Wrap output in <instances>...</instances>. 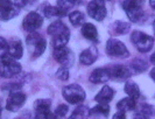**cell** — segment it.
I'll use <instances>...</instances> for the list:
<instances>
[{
    "label": "cell",
    "instance_id": "6da1fadb",
    "mask_svg": "<svg viewBox=\"0 0 155 119\" xmlns=\"http://www.w3.org/2000/svg\"><path fill=\"white\" fill-rule=\"evenodd\" d=\"M48 34L51 36V43L54 48L65 47L70 39V31L67 25L61 20L51 22L47 29Z\"/></svg>",
    "mask_w": 155,
    "mask_h": 119
},
{
    "label": "cell",
    "instance_id": "7a4b0ae2",
    "mask_svg": "<svg viewBox=\"0 0 155 119\" xmlns=\"http://www.w3.org/2000/svg\"><path fill=\"white\" fill-rule=\"evenodd\" d=\"M26 43H27V47L29 49V53L33 58L40 57L45 53L47 47V42L45 38L38 32L29 33L26 39Z\"/></svg>",
    "mask_w": 155,
    "mask_h": 119
},
{
    "label": "cell",
    "instance_id": "3957f363",
    "mask_svg": "<svg viewBox=\"0 0 155 119\" xmlns=\"http://www.w3.org/2000/svg\"><path fill=\"white\" fill-rule=\"evenodd\" d=\"M21 64L16 60L5 56L0 58V76L4 78H11L14 77L18 74L21 72Z\"/></svg>",
    "mask_w": 155,
    "mask_h": 119
},
{
    "label": "cell",
    "instance_id": "277c9868",
    "mask_svg": "<svg viewBox=\"0 0 155 119\" xmlns=\"http://www.w3.org/2000/svg\"><path fill=\"white\" fill-rule=\"evenodd\" d=\"M62 95L69 104H81L85 99V91L78 84H69L63 88Z\"/></svg>",
    "mask_w": 155,
    "mask_h": 119
},
{
    "label": "cell",
    "instance_id": "5b68a950",
    "mask_svg": "<svg viewBox=\"0 0 155 119\" xmlns=\"http://www.w3.org/2000/svg\"><path fill=\"white\" fill-rule=\"evenodd\" d=\"M123 8L125 9L128 19L132 22H139L143 19V8L142 1L140 0H125L123 2Z\"/></svg>",
    "mask_w": 155,
    "mask_h": 119
},
{
    "label": "cell",
    "instance_id": "8992f818",
    "mask_svg": "<svg viewBox=\"0 0 155 119\" xmlns=\"http://www.w3.org/2000/svg\"><path fill=\"white\" fill-rule=\"evenodd\" d=\"M131 41L135 46V48L141 53H148L153 48V45H154V39L150 35H148L143 32H140V31L132 32Z\"/></svg>",
    "mask_w": 155,
    "mask_h": 119
},
{
    "label": "cell",
    "instance_id": "52a82bcc",
    "mask_svg": "<svg viewBox=\"0 0 155 119\" xmlns=\"http://www.w3.org/2000/svg\"><path fill=\"white\" fill-rule=\"evenodd\" d=\"M51 101L48 98H41L35 101L34 109H35V119H57L55 113L50 111Z\"/></svg>",
    "mask_w": 155,
    "mask_h": 119
},
{
    "label": "cell",
    "instance_id": "ba28073f",
    "mask_svg": "<svg viewBox=\"0 0 155 119\" xmlns=\"http://www.w3.org/2000/svg\"><path fill=\"white\" fill-rule=\"evenodd\" d=\"M106 53L112 57L118 58H127L130 53L121 41L117 39H110L106 43Z\"/></svg>",
    "mask_w": 155,
    "mask_h": 119
},
{
    "label": "cell",
    "instance_id": "9c48e42d",
    "mask_svg": "<svg viewBox=\"0 0 155 119\" xmlns=\"http://www.w3.org/2000/svg\"><path fill=\"white\" fill-rule=\"evenodd\" d=\"M87 14L97 21H103L107 14V9L104 0H92L87 4Z\"/></svg>",
    "mask_w": 155,
    "mask_h": 119
},
{
    "label": "cell",
    "instance_id": "30bf717a",
    "mask_svg": "<svg viewBox=\"0 0 155 119\" xmlns=\"http://www.w3.org/2000/svg\"><path fill=\"white\" fill-rule=\"evenodd\" d=\"M43 24V18L38 12H31L25 16L22 21V28L28 33L36 32Z\"/></svg>",
    "mask_w": 155,
    "mask_h": 119
},
{
    "label": "cell",
    "instance_id": "8fae6325",
    "mask_svg": "<svg viewBox=\"0 0 155 119\" xmlns=\"http://www.w3.org/2000/svg\"><path fill=\"white\" fill-rule=\"evenodd\" d=\"M54 58L62 67H64V68H70L74 64L75 56L72 54V51L65 46V47H61V48H54Z\"/></svg>",
    "mask_w": 155,
    "mask_h": 119
},
{
    "label": "cell",
    "instance_id": "7c38bea8",
    "mask_svg": "<svg viewBox=\"0 0 155 119\" xmlns=\"http://www.w3.org/2000/svg\"><path fill=\"white\" fill-rule=\"evenodd\" d=\"M26 99H27V97H26V95L23 94L22 91L14 90V91H12L9 94V96H8L5 107H6V110H8V111L15 112L25 104Z\"/></svg>",
    "mask_w": 155,
    "mask_h": 119
},
{
    "label": "cell",
    "instance_id": "4fadbf2b",
    "mask_svg": "<svg viewBox=\"0 0 155 119\" xmlns=\"http://www.w3.org/2000/svg\"><path fill=\"white\" fill-rule=\"evenodd\" d=\"M20 8L13 0H0V20L7 21L18 15Z\"/></svg>",
    "mask_w": 155,
    "mask_h": 119
},
{
    "label": "cell",
    "instance_id": "5bb4252c",
    "mask_svg": "<svg viewBox=\"0 0 155 119\" xmlns=\"http://www.w3.org/2000/svg\"><path fill=\"white\" fill-rule=\"evenodd\" d=\"M109 71L111 78L117 79V81H126L132 75L130 68H127L126 65H123V64H116V65L110 67Z\"/></svg>",
    "mask_w": 155,
    "mask_h": 119
},
{
    "label": "cell",
    "instance_id": "9a60e30c",
    "mask_svg": "<svg viewBox=\"0 0 155 119\" xmlns=\"http://www.w3.org/2000/svg\"><path fill=\"white\" fill-rule=\"evenodd\" d=\"M111 78L110 76L109 68H98L94 69L91 75H90V82L94 83V84H101V83H105Z\"/></svg>",
    "mask_w": 155,
    "mask_h": 119
},
{
    "label": "cell",
    "instance_id": "2e32d148",
    "mask_svg": "<svg viewBox=\"0 0 155 119\" xmlns=\"http://www.w3.org/2000/svg\"><path fill=\"white\" fill-rule=\"evenodd\" d=\"M23 55V47L19 39H12L8 42V55L9 57L19 60Z\"/></svg>",
    "mask_w": 155,
    "mask_h": 119
},
{
    "label": "cell",
    "instance_id": "e0dca14e",
    "mask_svg": "<svg viewBox=\"0 0 155 119\" xmlns=\"http://www.w3.org/2000/svg\"><path fill=\"white\" fill-rule=\"evenodd\" d=\"M98 57V51L94 47H90L83 50L79 55V62L83 64V65H91L96 62Z\"/></svg>",
    "mask_w": 155,
    "mask_h": 119
},
{
    "label": "cell",
    "instance_id": "ac0fdd59",
    "mask_svg": "<svg viewBox=\"0 0 155 119\" xmlns=\"http://www.w3.org/2000/svg\"><path fill=\"white\" fill-rule=\"evenodd\" d=\"M113 95H114V91L113 89L109 85H105V87L101 88V90L96 95L94 99L96 102L99 104H109L112 98H113Z\"/></svg>",
    "mask_w": 155,
    "mask_h": 119
},
{
    "label": "cell",
    "instance_id": "d6986e66",
    "mask_svg": "<svg viewBox=\"0 0 155 119\" xmlns=\"http://www.w3.org/2000/svg\"><path fill=\"white\" fill-rule=\"evenodd\" d=\"M82 34L85 39L90 40L92 42H98V31L94 27V25L85 22L82 26Z\"/></svg>",
    "mask_w": 155,
    "mask_h": 119
},
{
    "label": "cell",
    "instance_id": "ffe728a7",
    "mask_svg": "<svg viewBox=\"0 0 155 119\" xmlns=\"http://www.w3.org/2000/svg\"><path fill=\"white\" fill-rule=\"evenodd\" d=\"M135 106H137L135 99L130 98V97L123 98L121 101H119L118 104H117V109H118V111H123V112L132 111V110L135 109Z\"/></svg>",
    "mask_w": 155,
    "mask_h": 119
},
{
    "label": "cell",
    "instance_id": "44dd1931",
    "mask_svg": "<svg viewBox=\"0 0 155 119\" xmlns=\"http://www.w3.org/2000/svg\"><path fill=\"white\" fill-rule=\"evenodd\" d=\"M111 31L118 35H124L131 31V25L125 21H114L111 26Z\"/></svg>",
    "mask_w": 155,
    "mask_h": 119
},
{
    "label": "cell",
    "instance_id": "7402d4cb",
    "mask_svg": "<svg viewBox=\"0 0 155 119\" xmlns=\"http://www.w3.org/2000/svg\"><path fill=\"white\" fill-rule=\"evenodd\" d=\"M124 90H125V92H126V95L128 96L130 98H133V99L137 101L140 97V89H139V87H138V84L134 83V82H131V81L126 82Z\"/></svg>",
    "mask_w": 155,
    "mask_h": 119
},
{
    "label": "cell",
    "instance_id": "603a6c76",
    "mask_svg": "<svg viewBox=\"0 0 155 119\" xmlns=\"http://www.w3.org/2000/svg\"><path fill=\"white\" fill-rule=\"evenodd\" d=\"M89 116H90V110L84 105H79L74 110L69 119H86Z\"/></svg>",
    "mask_w": 155,
    "mask_h": 119
},
{
    "label": "cell",
    "instance_id": "cb8c5ba5",
    "mask_svg": "<svg viewBox=\"0 0 155 119\" xmlns=\"http://www.w3.org/2000/svg\"><path fill=\"white\" fill-rule=\"evenodd\" d=\"M69 20L75 27L83 26V25L85 24V15L81 11H74V12H71L69 14Z\"/></svg>",
    "mask_w": 155,
    "mask_h": 119
},
{
    "label": "cell",
    "instance_id": "d4e9b609",
    "mask_svg": "<svg viewBox=\"0 0 155 119\" xmlns=\"http://www.w3.org/2000/svg\"><path fill=\"white\" fill-rule=\"evenodd\" d=\"M43 13H45L46 18H54V16L61 18V16L65 15V12H63L61 8H58L57 6H50V5L45 7Z\"/></svg>",
    "mask_w": 155,
    "mask_h": 119
},
{
    "label": "cell",
    "instance_id": "484cf974",
    "mask_svg": "<svg viewBox=\"0 0 155 119\" xmlns=\"http://www.w3.org/2000/svg\"><path fill=\"white\" fill-rule=\"evenodd\" d=\"M110 112V107L107 104H97L93 109L90 110V116H103V117H107Z\"/></svg>",
    "mask_w": 155,
    "mask_h": 119
},
{
    "label": "cell",
    "instance_id": "4316f807",
    "mask_svg": "<svg viewBox=\"0 0 155 119\" xmlns=\"http://www.w3.org/2000/svg\"><path fill=\"white\" fill-rule=\"evenodd\" d=\"M147 69V63L145 62V61H142V60H134L131 65H130V70L131 72H134V74H139V72H142L145 71Z\"/></svg>",
    "mask_w": 155,
    "mask_h": 119
},
{
    "label": "cell",
    "instance_id": "83f0119b",
    "mask_svg": "<svg viewBox=\"0 0 155 119\" xmlns=\"http://www.w3.org/2000/svg\"><path fill=\"white\" fill-rule=\"evenodd\" d=\"M139 113H142L143 116H146L148 118H152L155 116V107L149 105V104H141L138 110Z\"/></svg>",
    "mask_w": 155,
    "mask_h": 119
},
{
    "label": "cell",
    "instance_id": "f1b7e54d",
    "mask_svg": "<svg viewBox=\"0 0 155 119\" xmlns=\"http://www.w3.org/2000/svg\"><path fill=\"white\" fill-rule=\"evenodd\" d=\"M77 0H57V7L61 8L63 12H68L70 8L75 6Z\"/></svg>",
    "mask_w": 155,
    "mask_h": 119
},
{
    "label": "cell",
    "instance_id": "f546056e",
    "mask_svg": "<svg viewBox=\"0 0 155 119\" xmlns=\"http://www.w3.org/2000/svg\"><path fill=\"white\" fill-rule=\"evenodd\" d=\"M69 111V107L65 105V104H61V105H58L57 107H56V110H55V116L58 118H63L64 116H67V113Z\"/></svg>",
    "mask_w": 155,
    "mask_h": 119
},
{
    "label": "cell",
    "instance_id": "4dcf8cb0",
    "mask_svg": "<svg viewBox=\"0 0 155 119\" xmlns=\"http://www.w3.org/2000/svg\"><path fill=\"white\" fill-rule=\"evenodd\" d=\"M8 55V42L4 39L2 36H0V58L5 57Z\"/></svg>",
    "mask_w": 155,
    "mask_h": 119
},
{
    "label": "cell",
    "instance_id": "1f68e13d",
    "mask_svg": "<svg viewBox=\"0 0 155 119\" xmlns=\"http://www.w3.org/2000/svg\"><path fill=\"white\" fill-rule=\"evenodd\" d=\"M56 76H57V78L61 79V81H67V79L70 77V74H69V70H68V68H60L57 72H56Z\"/></svg>",
    "mask_w": 155,
    "mask_h": 119
},
{
    "label": "cell",
    "instance_id": "d6a6232c",
    "mask_svg": "<svg viewBox=\"0 0 155 119\" xmlns=\"http://www.w3.org/2000/svg\"><path fill=\"white\" fill-rule=\"evenodd\" d=\"M13 1H14V4H15L18 7L21 8V7H25L27 4H29V2L34 1V0H13Z\"/></svg>",
    "mask_w": 155,
    "mask_h": 119
},
{
    "label": "cell",
    "instance_id": "836d02e7",
    "mask_svg": "<svg viewBox=\"0 0 155 119\" xmlns=\"http://www.w3.org/2000/svg\"><path fill=\"white\" fill-rule=\"evenodd\" d=\"M126 112H123V111H118L113 116V119H126V114H125Z\"/></svg>",
    "mask_w": 155,
    "mask_h": 119
},
{
    "label": "cell",
    "instance_id": "e575fe53",
    "mask_svg": "<svg viewBox=\"0 0 155 119\" xmlns=\"http://www.w3.org/2000/svg\"><path fill=\"white\" fill-rule=\"evenodd\" d=\"M133 119H150V118H148V117H146V116H143L142 113L137 112V114L134 116V118H133Z\"/></svg>",
    "mask_w": 155,
    "mask_h": 119
},
{
    "label": "cell",
    "instance_id": "d590c367",
    "mask_svg": "<svg viewBox=\"0 0 155 119\" xmlns=\"http://www.w3.org/2000/svg\"><path fill=\"white\" fill-rule=\"evenodd\" d=\"M149 75H150V78L155 82V68H153V69L150 70V74H149Z\"/></svg>",
    "mask_w": 155,
    "mask_h": 119
},
{
    "label": "cell",
    "instance_id": "8d00e7d4",
    "mask_svg": "<svg viewBox=\"0 0 155 119\" xmlns=\"http://www.w3.org/2000/svg\"><path fill=\"white\" fill-rule=\"evenodd\" d=\"M149 4H150V7L155 9V0H149Z\"/></svg>",
    "mask_w": 155,
    "mask_h": 119
},
{
    "label": "cell",
    "instance_id": "74e56055",
    "mask_svg": "<svg viewBox=\"0 0 155 119\" xmlns=\"http://www.w3.org/2000/svg\"><path fill=\"white\" fill-rule=\"evenodd\" d=\"M150 61H152V62L155 64V53H153V55L150 56Z\"/></svg>",
    "mask_w": 155,
    "mask_h": 119
},
{
    "label": "cell",
    "instance_id": "f35d334b",
    "mask_svg": "<svg viewBox=\"0 0 155 119\" xmlns=\"http://www.w3.org/2000/svg\"><path fill=\"white\" fill-rule=\"evenodd\" d=\"M1 111H2V107H1V105H0V116H1Z\"/></svg>",
    "mask_w": 155,
    "mask_h": 119
},
{
    "label": "cell",
    "instance_id": "ab89813d",
    "mask_svg": "<svg viewBox=\"0 0 155 119\" xmlns=\"http://www.w3.org/2000/svg\"><path fill=\"white\" fill-rule=\"evenodd\" d=\"M153 27H154V29H155V21H154V24H153Z\"/></svg>",
    "mask_w": 155,
    "mask_h": 119
},
{
    "label": "cell",
    "instance_id": "60d3db41",
    "mask_svg": "<svg viewBox=\"0 0 155 119\" xmlns=\"http://www.w3.org/2000/svg\"><path fill=\"white\" fill-rule=\"evenodd\" d=\"M140 1H142V0H140Z\"/></svg>",
    "mask_w": 155,
    "mask_h": 119
}]
</instances>
